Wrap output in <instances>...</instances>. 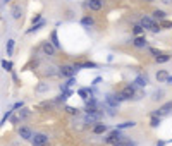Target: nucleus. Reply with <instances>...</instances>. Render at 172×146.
<instances>
[{"label":"nucleus","mask_w":172,"mask_h":146,"mask_svg":"<svg viewBox=\"0 0 172 146\" xmlns=\"http://www.w3.org/2000/svg\"><path fill=\"white\" fill-rule=\"evenodd\" d=\"M2 67H4V70L10 72V70H12V62H9V60H2Z\"/></svg>","instance_id":"obj_31"},{"label":"nucleus","mask_w":172,"mask_h":146,"mask_svg":"<svg viewBox=\"0 0 172 146\" xmlns=\"http://www.w3.org/2000/svg\"><path fill=\"white\" fill-rule=\"evenodd\" d=\"M19 138L24 139V141H31V138H33V131H31L29 127H26V125H22V127H19Z\"/></svg>","instance_id":"obj_8"},{"label":"nucleus","mask_w":172,"mask_h":146,"mask_svg":"<svg viewBox=\"0 0 172 146\" xmlns=\"http://www.w3.org/2000/svg\"><path fill=\"white\" fill-rule=\"evenodd\" d=\"M10 14H12V17L16 21L22 17V7H21V4H14L12 9H10Z\"/></svg>","instance_id":"obj_10"},{"label":"nucleus","mask_w":172,"mask_h":146,"mask_svg":"<svg viewBox=\"0 0 172 146\" xmlns=\"http://www.w3.org/2000/svg\"><path fill=\"white\" fill-rule=\"evenodd\" d=\"M133 45H134L136 48H144V47L148 45V42H146L144 35H141V36H136V38L133 40Z\"/></svg>","instance_id":"obj_12"},{"label":"nucleus","mask_w":172,"mask_h":146,"mask_svg":"<svg viewBox=\"0 0 172 146\" xmlns=\"http://www.w3.org/2000/svg\"><path fill=\"white\" fill-rule=\"evenodd\" d=\"M12 112H14V108H10V110H7L5 113H4V117H2V124H5V122H7V119H10V117H12Z\"/></svg>","instance_id":"obj_33"},{"label":"nucleus","mask_w":172,"mask_h":146,"mask_svg":"<svg viewBox=\"0 0 172 146\" xmlns=\"http://www.w3.org/2000/svg\"><path fill=\"white\" fill-rule=\"evenodd\" d=\"M31 145L33 146H45L48 145V136L43 132H34L33 138H31Z\"/></svg>","instance_id":"obj_5"},{"label":"nucleus","mask_w":172,"mask_h":146,"mask_svg":"<svg viewBox=\"0 0 172 146\" xmlns=\"http://www.w3.org/2000/svg\"><path fill=\"white\" fill-rule=\"evenodd\" d=\"M48 90H50V84L48 83H38L36 86H34V93H38V95H41V93H48Z\"/></svg>","instance_id":"obj_14"},{"label":"nucleus","mask_w":172,"mask_h":146,"mask_svg":"<svg viewBox=\"0 0 172 146\" xmlns=\"http://www.w3.org/2000/svg\"><path fill=\"white\" fill-rule=\"evenodd\" d=\"M40 50H41V53H43V55H47V57H55L57 47H55L52 42H43V43L40 45Z\"/></svg>","instance_id":"obj_4"},{"label":"nucleus","mask_w":172,"mask_h":146,"mask_svg":"<svg viewBox=\"0 0 172 146\" xmlns=\"http://www.w3.org/2000/svg\"><path fill=\"white\" fill-rule=\"evenodd\" d=\"M146 2H153V0H146Z\"/></svg>","instance_id":"obj_44"},{"label":"nucleus","mask_w":172,"mask_h":146,"mask_svg":"<svg viewBox=\"0 0 172 146\" xmlns=\"http://www.w3.org/2000/svg\"><path fill=\"white\" fill-rule=\"evenodd\" d=\"M172 110V102H167V103H164L160 108H157V110H153L150 113V115H157V117H164V115H167L169 112Z\"/></svg>","instance_id":"obj_6"},{"label":"nucleus","mask_w":172,"mask_h":146,"mask_svg":"<svg viewBox=\"0 0 172 146\" xmlns=\"http://www.w3.org/2000/svg\"><path fill=\"white\" fill-rule=\"evenodd\" d=\"M155 77H157L158 83H165V81H167V77H169V72H167V70H158Z\"/></svg>","instance_id":"obj_19"},{"label":"nucleus","mask_w":172,"mask_h":146,"mask_svg":"<svg viewBox=\"0 0 172 146\" xmlns=\"http://www.w3.org/2000/svg\"><path fill=\"white\" fill-rule=\"evenodd\" d=\"M121 93L126 96V100H131V98H134V95H136V86H134V84H127V86L122 88Z\"/></svg>","instance_id":"obj_7"},{"label":"nucleus","mask_w":172,"mask_h":146,"mask_svg":"<svg viewBox=\"0 0 172 146\" xmlns=\"http://www.w3.org/2000/svg\"><path fill=\"white\" fill-rule=\"evenodd\" d=\"M74 10H71V9H67V10H66V19H67V21H71V19H74Z\"/></svg>","instance_id":"obj_35"},{"label":"nucleus","mask_w":172,"mask_h":146,"mask_svg":"<svg viewBox=\"0 0 172 146\" xmlns=\"http://www.w3.org/2000/svg\"><path fill=\"white\" fill-rule=\"evenodd\" d=\"M45 74H47L48 77H52V76H59V69H55L54 65H48V67H45Z\"/></svg>","instance_id":"obj_21"},{"label":"nucleus","mask_w":172,"mask_h":146,"mask_svg":"<svg viewBox=\"0 0 172 146\" xmlns=\"http://www.w3.org/2000/svg\"><path fill=\"white\" fill-rule=\"evenodd\" d=\"M55 103H57V102H41V103H38L34 108H36V110H52Z\"/></svg>","instance_id":"obj_15"},{"label":"nucleus","mask_w":172,"mask_h":146,"mask_svg":"<svg viewBox=\"0 0 172 146\" xmlns=\"http://www.w3.org/2000/svg\"><path fill=\"white\" fill-rule=\"evenodd\" d=\"M76 67H74V64H72V65H71V64H66V65H60V67H59V76L60 77H64V79H66V77H72L76 74Z\"/></svg>","instance_id":"obj_3"},{"label":"nucleus","mask_w":172,"mask_h":146,"mask_svg":"<svg viewBox=\"0 0 172 146\" xmlns=\"http://www.w3.org/2000/svg\"><path fill=\"white\" fill-rule=\"evenodd\" d=\"M86 7H89L91 10H102L103 0H86Z\"/></svg>","instance_id":"obj_9"},{"label":"nucleus","mask_w":172,"mask_h":146,"mask_svg":"<svg viewBox=\"0 0 172 146\" xmlns=\"http://www.w3.org/2000/svg\"><path fill=\"white\" fill-rule=\"evenodd\" d=\"M50 42L54 43L57 48H60V42H59V36H57V29H54V31L50 33Z\"/></svg>","instance_id":"obj_20"},{"label":"nucleus","mask_w":172,"mask_h":146,"mask_svg":"<svg viewBox=\"0 0 172 146\" xmlns=\"http://www.w3.org/2000/svg\"><path fill=\"white\" fill-rule=\"evenodd\" d=\"M22 107H24V102H22V100H21V102H16V103L12 105L14 110H19V108H22Z\"/></svg>","instance_id":"obj_36"},{"label":"nucleus","mask_w":172,"mask_h":146,"mask_svg":"<svg viewBox=\"0 0 172 146\" xmlns=\"http://www.w3.org/2000/svg\"><path fill=\"white\" fill-rule=\"evenodd\" d=\"M160 26H162V29H172V22L164 19V21H160Z\"/></svg>","instance_id":"obj_32"},{"label":"nucleus","mask_w":172,"mask_h":146,"mask_svg":"<svg viewBox=\"0 0 172 146\" xmlns=\"http://www.w3.org/2000/svg\"><path fill=\"white\" fill-rule=\"evenodd\" d=\"M45 24H47L45 21H40L38 24H33V28H29V29H28V33H34V31H40V29L43 28Z\"/></svg>","instance_id":"obj_29"},{"label":"nucleus","mask_w":172,"mask_h":146,"mask_svg":"<svg viewBox=\"0 0 172 146\" xmlns=\"http://www.w3.org/2000/svg\"><path fill=\"white\" fill-rule=\"evenodd\" d=\"M162 98H164V91H162V90L153 91V95H151V100H153V102H160Z\"/></svg>","instance_id":"obj_27"},{"label":"nucleus","mask_w":172,"mask_h":146,"mask_svg":"<svg viewBox=\"0 0 172 146\" xmlns=\"http://www.w3.org/2000/svg\"><path fill=\"white\" fill-rule=\"evenodd\" d=\"M162 5H172V0H160Z\"/></svg>","instance_id":"obj_39"},{"label":"nucleus","mask_w":172,"mask_h":146,"mask_svg":"<svg viewBox=\"0 0 172 146\" xmlns=\"http://www.w3.org/2000/svg\"><path fill=\"white\" fill-rule=\"evenodd\" d=\"M155 21H164V19H167V12H164V10H160V9H155L153 10V16H151Z\"/></svg>","instance_id":"obj_17"},{"label":"nucleus","mask_w":172,"mask_h":146,"mask_svg":"<svg viewBox=\"0 0 172 146\" xmlns=\"http://www.w3.org/2000/svg\"><path fill=\"white\" fill-rule=\"evenodd\" d=\"M134 83H136L138 86H146V84H148V77L143 76V74H139V76L134 79Z\"/></svg>","instance_id":"obj_22"},{"label":"nucleus","mask_w":172,"mask_h":146,"mask_svg":"<svg viewBox=\"0 0 172 146\" xmlns=\"http://www.w3.org/2000/svg\"><path fill=\"white\" fill-rule=\"evenodd\" d=\"M40 21H41V14H36L33 19H31V22H33V24H38Z\"/></svg>","instance_id":"obj_37"},{"label":"nucleus","mask_w":172,"mask_h":146,"mask_svg":"<svg viewBox=\"0 0 172 146\" xmlns=\"http://www.w3.org/2000/svg\"><path fill=\"white\" fill-rule=\"evenodd\" d=\"M74 67H76L77 70H79V69H96L98 65H96L95 62L88 60V62H77V64H74Z\"/></svg>","instance_id":"obj_11"},{"label":"nucleus","mask_w":172,"mask_h":146,"mask_svg":"<svg viewBox=\"0 0 172 146\" xmlns=\"http://www.w3.org/2000/svg\"><path fill=\"white\" fill-rule=\"evenodd\" d=\"M122 146H133V145H129V143H124V145Z\"/></svg>","instance_id":"obj_43"},{"label":"nucleus","mask_w":172,"mask_h":146,"mask_svg":"<svg viewBox=\"0 0 172 146\" xmlns=\"http://www.w3.org/2000/svg\"><path fill=\"white\" fill-rule=\"evenodd\" d=\"M64 110L67 112V113H71V115H76V117L81 113V110H79V108H76V107H69V105L66 107V108H64Z\"/></svg>","instance_id":"obj_28"},{"label":"nucleus","mask_w":172,"mask_h":146,"mask_svg":"<svg viewBox=\"0 0 172 146\" xmlns=\"http://www.w3.org/2000/svg\"><path fill=\"white\" fill-rule=\"evenodd\" d=\"M81 24L84 26V28H93L95 26V19L91 17V16H83V19H81Z\"/></svg>","instance_id":"obj_16"},{"label":"nucleus","mask_w":172,"mask_h":146,"mask_svg":"<svg viewBox=\"0 0 172 146\" xmlns=\"http://www.w3.org/2000/svg\"><path fill=\"white\" fill-rule=\"evenodd\" d=\"M165 145H167L165 141H158V143H157V146H165Z\"/></svg>","instance_id":"obj_42"},{"label":"nucleus","mask_w":172,"mask_h":146,"mask_svg":"<svg viewBox=\"0 0 172 146\" xmlns=\"http://www.w3.org/2000/svg\"><path fill=\"white\" fill-rule=\"evenodd\" d=\"M148 52H150L151 55L155 57V59H157L158 55H162V52H160V50H157V48H151V47H150V48H148Z\"/></svg>","instance_id":"obj_34"},{"label":"nucleus","mask_w":172,"mask_h":146,"mask_svg":"<svg viewBox=\"0 0 172 146\" xmlns=\"http://www.w3.org/2000/svg\"><path fill=\"white\" fill-rule=\"evenodd\" d=\"M4 2H10V0H4Z\"/></svg>","instance_id":"obj_45"},{"label":"nucleus","mask_w":172,"mask_h":146,"mask_svg":"<svg viewBox=\"0 0 172 146\" xmlns=\"http://www.w3.org/2000/svg\"><path fill=\"white\" fill-rule=\"evenodd\" d=\"M165 83H167V84H171V86H172V76H169V77H167V81H165Z\"/></svg>","instance_id":"obj_41"},{"label":"nucleus","mask_w":172,"mask_h":146,"mask_svg":"<svg viewBox=\"0 0 172 146\" xmlns=\"http://www.w3.org/2000/svg\"><path fill=\"white\" fill-rule=\"evenodd\" d=\"M124 139L126 136L121 134V129H114V131H110L105 138H103V143H107V145H115V143H124Z\"/></svg>","instance_id":"obj_2"},{"label":"nucleus","mask_w":172,"mask_h":146,"mask_svg":"<svg viewBox=\"0 0 172 146\" xmlns=\"http://www.w3.org/2000/svg\"><path fill=\"white\" fill-rule=\"evenodd\" d=\"M100 81H102V77H95V81H93V84H100Z\"/></svg>","instance_id":"obj_40"},{"label":"nucleus","mask_w":172,"mask_h":146,"mask_svg":"<svg viewBox=\"0 0 172 146\" xmlns=\"http://www.w3.org/2000/svg\"><path fill=\"white\" fill-rule=\"evenodd\" d=\"M19 120H21V117H19V115H14V117H10V122H12V124H17Z\"/></svg>","instance_id":"obj_38"},{"label":"nucleus","mask_w":172,"mask_h":146,"mask_svg":"<svg viewBox=\"0 0 172 146\" xmlns=\"http://www.w3.org/2000/svg\"><path fill=\"white\" fill-rule=\"evenodd\" d=\"M169 60H171V55H169V53H162V55H158L157 59H155L157 64H165V62H169Z\"/></svg>","instance_id":"obj_26"},{"label":"nucleus","mask_w":172,"mask_h":146,"mask_svg":"<svg viewBox=\"0 0 172 146\" xmlns=\"http://www.w3.org/2000/svg\"><path fill=\"white\" fill-rule=\"evenodd\" d=\"M139 24H141L144 29L151 31V33H160V31H162V26L157 24L155 19H153V17H148V16H143V17H141V21H139Z\"/></svg>","instance_id":"obj_1"},{"label":"nucleus","mask_w":172,"mask_h":146,"mask_svg":"<svg viewBox=\"0 0 172 146\" xmlns=\"http://www.w3.org/2000/svg\"><path fill=\"white\" fill-rule=\"evenodd\" d=\"M150 127H153V129H157L158 125H160V122H162V119L157 117V115H150Z\"/></svg>","instance_id":"obj_23"},{"label":"nucleus","mask_w":172,"mask_h":146,"mask_svg":"<svg viewBox=\"0 0 172 146\" xmlns=\"http://www.w3.org/2000/svg\"><path fill=\"white\" fill-rule=\"evenodd\" d=\"M14 40H9L7 42V47H5V50H7V55H12V50H14Z\"/></svg>","instance_id":"obj_30"},{"label":"nucleus","mask_w":172,"mask_h":146,"mask_svg":"<svg viewBox=\"0 0 172 146\" xmlns=\"http://www.w3.org/2000/svg\"><path fill=\"white\" fill-rule=\"evenodd\" d=\"M17 115L21 117V120H26V119L29 117V115H31V110H29V108H24V107H22V108L19 110V113H17Z\"/></svg>","instance_id":"obj_25"},{"label":"nucleus","mask_w":172,"mask_h":146,"mask_svg":"<svg viewBox=\"0 0 172 146\" xmlns=\"http://www.w3.org/2000/svg\"><path fill=\"white\" fill-rule=\"evenodd\" d=\"M133 127H136V122L134 120H126V122H121V124H117V129H133Z\"/></svg>","instance_id":"obj_18"},{"label":"nucleus","mask_w":172,"mask_h":146,"mask_svg":"<svg viewBox=\"0 0 172 146\" xmlns=\"http://www.w3.org/2000/svg\"><path fill=\"white\" fill-rule=\"evenodd\" d=\"M109 131V127H107V124H100V122H96L95 125H93V134H105V132Z\"/></svg>","instance_id":"obj_13"},{"label":"nucleus","mask_w":172,"mask_h":146,"mask_svg":"<svg viewBox=\"0 0 172 146\" xmlns=\"http://www.w3.org/2000/svg\"><path fill=\"white\" fill-rule=\"evenodd\" d=\"M143 33H144V28L141 24H134V26H133V35L134 36H141Z\"/></svg>","instance_id":"obj_24"}]
</instances>
